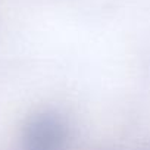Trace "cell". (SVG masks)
<instances>
[{"label": "cell", "instance_id": "obj_1", "mask_svg": "<svg viewBox=\"0 0 150 150\" xmlns=\"http://www.w3.org/2000/svg\"><path fill=\"white\" fill-rule=\"evenodd\" d=\"M69 141V127L54 110L31 115L21 131L22 150H65Z\"/></svg>", "mask_w": 150, "mask_h": 150}, {"label": "cell", "instance_id": "obj_2", "mask_svg": "<svg viewBox=\"0 0 150 150\" xmlns=\"http://www.w3.org/2000/svg\"><path fill=\"white\" fill-rule=\"evenodd\" d=\"M137 150H150V140L149 141H144L143 144H140L137 147Z\"/></svg>", "mask_w": 150, "mask_h": 150}]
</instances>
